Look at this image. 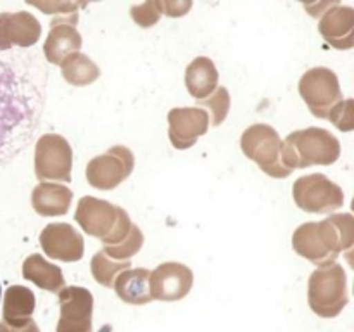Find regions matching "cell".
Segmentation results:
<instances>
[{
    "mask_svg": "<svg viewBox=\"0 0 354 332\" xmlns=\"http://www.w3.org/2000/svg\"><path fill=\"white\" fill-rule=\"evenodd\" d=\"M73 190L64 183L41 182L31 192V206L40 216H62L69 211Z\"/></svg>",
    "mask_w": 354,
    "mask_h": 332,
    "instance_id": "17",
    "label": "cell"
},
{
    "mask_svg": "<svg viewBox=\"0 0 354 332\" xmlns=\"http://www.w3.org/2000/svg\"><path fill=\"white\" fill-rule=\"evenodd\" d=\"M220 73L209 57H196L185 69V85L196 100H204L218 89Z\"/></svg>",
    "mask_w": 354,
    "mask_h": 332,
    "instance_id": "19",
    "label": "cell"
},
{
    "mask_svg": "<svg viewBox=\"0 0 354 332\" xmlns=\"http://www.w3.org/2000/svg\"><path fill=\"white\" fill-rule=\"evenodd\" d=\"M294 203L306 213L327 214L344 204V192L335 182L322 173L301 176L292 187Z\"/></svg>",
    "mask_w": 354,
    "mask_h": 332,
    "instance_id": "7",
    "label": "cell"
},
{
    "mask_svg": "<svg viewBox=\"0 0 354 332\" xmlns=\"http://www.w3.org/2000/svg\"><path fill=\"white\" fill-rule=\"evenodd\" d=\"M194 284V273L189 266L176 261L161 263L149 275L151 296L162 301L182 299L189 294Z\"/></svg>",
    "mask_w": 354,
    "mask_h": 332,
    "instance_id": "12",
    "label": "cell"
},
{
    "mask_svg": "<svg viewBox=\"0 0 354 332\" xmlns=\"http://www.w3.org/2000/svg\"><path fill=\"white\" fill-rule=\"evenodd\" d=\"M130 16L140 28H151L161 19V3L159 0H149L140 6H133L130 9Z\"/></svg>",
    "mask_w": 354,
    "mask_h": 332,
    "instance_id": "26",
    "label": "cell"
},
{
    "mask_svg": "<svg viewBox=\"0 0 354 332\" xmlns=\"http://www.w3.org/2000/svg\"><path fill=\"white\" fill-rule=\"evenodd\" d=\"M197 102H199L197 107L204 106L211 111V114H213L211 116V124L213 127H220L227 120L228 111H230V93H228L225 86H218L207 99L197 100Z\"/></svg>",
    "mask_w": 354,
    "mask_h": 332,
    "instance_id": "25",
    "label": "cell"
},
{
    "mask_svg": "<svg viewBox=\"0 0 354 332\" xmlns=\"http://www.w3.org/2000/svg\"><path fill=\"white\" fill-rule=\"evenodd\" d=\"M341 156V142L324 128H304L287 135L282 142L283 166L289 169L308 168V166L334 165Z\"/></svg>",
    "mask_w": 354,
    "mask_h": 332,
    "instance_id": "3",
    "label": "cell"
},
{
    "mask_svg": "<svg viewBox=\"0 0 354 332\" xmlns=\"http://www.w3.org/2000/svg\"><path fill=\"white\" fill-rule=\"evenodd\" d=\"M310 304L317 313L335 315L348 301L346 293V272L339 263L318 266L308 282Z\"/></svg>",
    "mask_w": 354,
    "mask_h": 332,
    "instance_id": "6",
    "label": "cell"
},
{
    "mask_svg": "<svg viewBox=\"0 0 354 332\" xmlns=\"http://www.w3.org/2000/svg\"><path fill=\"white\" fill-rule=\"evenodd\" d=\"M130 261H114V259L107 258L102 251H99L90 261V272H92V277L100 286L113 287L116 277L121 272L130 268Z\"/></svg>",
    "mask_w": 354,
    "mask_h": 332,
    "instance_id": "23",
    "label": "cell"
},
{
    "mask_svg": "<svg viewBox=\"0 0 354 332\" xmlns=\"http://www.w3.org/2000/svg\"><path fill=\"white\" fill-rule=\"evenodd\" d=\"M75 220L86 235L100 239L104 246H116L127 237L133 225L123 208L90 196L78 201Z\"/></svg>",
    "mask_w": 354,
    "mask_h": 332,
    "instance_id": "4",
    "label": "cell"
},
{
    "mask_svg": "<svg viewBox=\"0 0 354 332\" xmlns=\"http://www.w3.org/2000/svg\"><path fill=\"white\" fill-rule=\"evenodd\" d=\"M73 168V149L62 135L45 133L35 147V173L41 182H69Z\"/></svg>",
    "mask_w": 354,
    "mask_h": 332,
    "instance_id": "9",
    "label": "cell"
},
{
    "mask_svg": "<svg viewBox=\"0 0 354 332\" xmlns=\"http://www.w3.org/2000/svg\"><path fill=\"white\" fill-rule=\"evenodd\" d=\"M142 246H144V234L137 225H131L123 241L118 242L116 246H104L102 252L114 261H130V258L140 251Z\"/></svg>",
    "mask_w": 354,
    "mask_h": 332,
    "instance_id": "24",
    "label": "cell"
},
{
    "mask_svg": "<svg viewBox=\"0 0 354 332\" xmlns=\"http://www.w3.org/2000/svg\"><path fill=\"white\" fill-rule=\"evenodd\" d=\"M30 6L37 7L41 12L45 14H54V17H68L78 14L80 7H85L86 3H76V2H54V0H48V2H28Z\"/></svg>",
    "mask_w": 354,
    "mask_h": 332,
    "instance_id": "28",
    "label": "cell"
},
{
    "mask_svg": "<svg viewBox=\"0 0 354 332\" xmlns=\"http://www.w3.org/2000/svg\"><path fill=\"white\" fill-rule=\"evenodd\" d=\"M41 24L30 12L0 14V52L10 48H30L40 40Z\"/></svg>",
    "mask_w": 354,
    "mask_h": 332,
    "instance_id": "14",
    "label": "cell"
},
{
    "mask_svg": "<svg viewBox=\"0 0 354 332\" xmlns=\"http://www.w3.org/2000/svg\"><path fill=\"white\" fill-rule=\"evenodd\" d=\"M354 218L351 213L332 214L324 221H308L292 235V248L299 256L318 266L335 263L339 255L351 251Z\"/></svg>",
    "mask_w": 354,
    "mask_h": 332,
    "instance_id": "2",
    "label": "cell"
},
{
    "mask_svg": "<svg viewBox=\"0 0 354 332\" xmlns=\"http://www.w3.org/2000/svg\"><path fill=\"white\" fill-rule=\"evenodd\" d=\"M168 137L175 149H189L209 130V114L203 107H175L168 113Z\"/></svg>",
    "mask_w": 354,
    "mask_h": 332,
    "instance_id": "11",
    "label": "cell"
},
{
    "mask_svg": "<svg viewBox=\"0 0 354 332\" xmlns=\"http://www.w3.org/2000/svg\"><path fill=\"white\" fill-rule=\"evenodd\" d=\"M161 12L168 17H182L192 9V0H159Z\"/></svg>",
    "mask_w": 354,
    "mask_h": 332,
    "instance_id": "29",
    "label": "cell"
},
{
    "mask_svg": "<svg viewBox=\"0 0 354 332\" xmlns=\"http://www.w3.org/2000/svg\"><path fill=\"white\" fill-rule=\"evenodd\" d=\"M299 95L306 102L311 114L320 120H327L328 113L337 106L342 99V90L339 78L332 69L313 68L308 69L299 80Z\"/></svg>",
    "mask_w": 354,
    "mask_h": 332,
    "instance_id": "8",
    "label": "cell"
},
{
    "mask_svg": "<svg viewBox=\"0 0 354 332\" xmlns=\"http://www.w3.org/2000/svg\"><path fill=\"white\" fill-rule=\"evenodd\" d=\"M47 100V69L33 52H0V166L33 140Z\"/></svg>",
    "mask_w": 354,
    "mask_h": 332,
    "instance_id": "1",
    "label": "cell"
},
{
    "mask_svg": "<svg viewBox=\"0 0 354 332\" xmlns=\"http://www.w3.org/2000/svg\"><path fill=\"white\" fill-rule=\"evenodd\" d=\"M40 246L45 255L57 261H80L85 255V241L69 223H50L41 230Z\"/></svg>",
    "mask_w": 354,
    "mask_h": 332,
    "instance_id": "13",
    "label": "cell"
},
{
    "mask_svg": "<svg viewBox=\"0 0 354 332\" xmlns=\"http://www.w3.org/2000/svg\"><path fill=\"white\" fill-rule=\"evenodd\" d=\"M59 301L62 308L61 332L76 327V324L86 327L92 311V294L85 287H64L59 290Z\"/></svg>",
    "mask_w": 354,
    "mask_h": 332,
    "instance_id": "18",
    "label": "cell"
},
{
    "mask_svg": "<svg viewBox=\"0 0 354 332\" xmlns=\"http://www.w3.org/2000/svg\"><path fill=\"white\" fill-rule=\"evenodd\" d=\"M23 277L30 282L37 284L45 290L57 293L64 287L62 270L57 265L48 263L44 256L30 255L23 263Z\"/></svg>",
    "mask_w": 354,
    "mask_h": 332,
    "instance_id": "21",
    "label": "cell"
},
{
    "mask_svg": "<svg viewBox=\"0 0 354 332\" xmlns=\"http://www.w3.org/2000/svg\"><path fill=\"white\" fill-rule=\"evenodd\" d=\"M133 152L124 145H114L106 154L90 159L86 165V182L99 190H113L133 173Z\"/></svg>",
    "mask_w": 354,
    "mask_h": 332,
    "instance_id": "10",
    "label": "cell"
},
{
    "mask_svg": "<svg viewBox=\"0 0 354 332\" xmlns=\"http://www.w3.org/2000/svg\"><path fill=\"white\" fill-rule=\"evenodd\" d=\"M327 118L341 131H351L354 128V100H341V102L328 113Z\"/></svg>",
    "mask_w": 354,
    "mask_h": 332,
    "instance_id": "27",
    "label": "cell"
},
{
    "mask_svg": "<svg viewBox=\"0 0 354 332\" xmlns=\"http://www.w3.org/2000/svg\"><path fill=\"white\" fill-rule=\"evenodd\" d=\"M318 30L332 47L349 50L354 47V9L335 3L322 16Z\"/></svg>",
    "mask_w": 354,
    "mask_h": 332,
    "instance_id": "16",
    "label": "cell"
},
{
    "mask_svg": "<svg viewBox=\"0 0 354 332\" xmlns=\"http://www.w3.org/2000/svg\"><path fill=\"white\" fill-rule=\"evenodd\" d=\"M0 297H2V287H0Z\"/></svg>",
    "mask_w": 354,
    "mask_h": 332,
    "instance_id": "30",
    "label": "cell"
},
{
    "mask_svg": "<svg viewBox=\"0 0 354 332\" xmlns=\"http://www.w3.org/2000/svg\"><path fill=\"white\" fill-rule=\"evenodd\" d=\"M78 14L68 17H54L50 31L44 44V55L50 64L61 66V62L82 48V35L76 30Z\"/></svg>",
    "mask_w": 354,
    "mask_h": 332,
    "instance_id": "15",
    "label": "cell"
},
{
    "mask_svg": "<svg viewBox=\"0 0 354 332\" xmlns=\"http://www.w3.org/2000/svg\"><path fill=\"white\" fill-rule=\"evenodd\" d=\"M61 75L69 85L86 86L100 76V69L88 55L76 52L61 62Z\"/></svg>",
    "mask_w": 354,
    "mask_h": 332,
    "instance_id": "22",
    "label": "cell"
},
{
    "mask_svg": "<svg viewBox=\"0 0 354 332\" xmlns=\"http://www.w3.org/2000/svg\"><path fill=\"white\" fill-rule=\"evenodd\" d=\"M241 149L245 158L254 161L272 178H286L292 169L286 168L280 159L282 138L279 131L266 123L251 124L241 137Z\"/></svg>",
    "mask_w": 354,
    "mask_h": 332,
    "instance_id": "5",
    "label": "cell"
},
{
    "mask_svg": "<svg viewBox=\"0 0 354 332\" xmlns=\"http://www.w3.org/2000/svg\"><path fill=\"white\" fill-rule=\"evenodd\" d=\"M149 272L147 268H128L121 272L114 280L116 294L123 301L131 304H144L152 299L149 289Z\"/></svg>",
    "mask_w": 354,
    "mask_h": 332,
    "instance_id": "20",
    "label": "cell"
}]
</instances>
